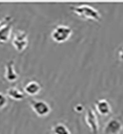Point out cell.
Listing matches in <instances>:
<instances>
[{"instance_id":"cell-12","label":"cell","mask_w":123,"mask_h":134,"mask_svg":"<svg viewBox=\"0 0 123 134\" xmlns=\"http://www.w3.org/2000/svg\"><path fill=\"white\" fill-rule=\"evenodd\" d=\"M52 132L54 134H71L69 128L62 122L54 124L52 127Z\"/></svg>"},{"instance_id":"cell-10","label":"cell","mask_w":123,"mask_h":134,"mask_svg":"<svg viewBox=\"0 0 123 134\" xmlns=\"http://www.w3.org/2000/svg\"><path fill=\"white\" fill-rule=\"evenodd\" d=\"M24 93L29 96H35L39 94L41 90V85L36 81H29L24 87Z\"/></svg>"},{"instance_id":"cell-9","label":"cell","mask_w":123,"mask_h":134,"mask_svg":"<svg viewBox=\"0 0 123 134\" xmlns=\"http://www.w3.org/2000/svg\"><path fill=\"white\" fill-rule=\"evenodd\" d=\"M4 77L9 82H14L17 81L19 78V75L14 70V60H9L7 62L5 65V74H4Z\"/></svg>"},{"instance_id":"cell-4","label":"cell","mask_w":123,"mask_h":134,"mask_svg":"<svg viewBox=\"0 0 123 134\" xmlns=\"http://www.w3.org/2000/svg\"><path fill=\"white\" fill-rule=\"evenodd\" d=\"M12 44L16 50L23 51L28 45V35L25 31L17 30L12 40Z\"/></svg>"},{"instance_id":"cell-8","label":"cell","mask_w":123,"mask_h":134,"mask_svg":"<svg viewBox=\"0 0 123 134\" xmlns=\"http://www.w3.org/2000/svg\"><path fill=\"white\" fill-rule=\"evenodd\" d=\"M96 110L101 116H107L111 112V107L105 99H100L95 104Z\"/></svg>"},{"instance_id":"cell-11","label":"cell","mask_w":123,"mask_h":134,"mask_svg":"<svg viewBox=\"0 0 123 134\" xmlns=\"http://www.w3.org/2000/svg\"><path fill=\"white\" fill-rule=\"evenodd\" d=\"M7 96L13 100H21L24 99L25 93H24V92H22L20 90H19L17 87L12 86V87H9L7 90Z\"/></svg>"},{"instance_id":"cell-1","label":"cell","mask_w":123,"mask_h":134,"mask_svg":"<svg viewBox=\"0 0 123 134\" xmlns=\"http://www.w3.org/2000/svg\"><path fill=\"white\" fill-rule=\"evenodd\" d=\"M70 8L77 16L85 19H93L96 21H100L101 19V14H100V12L94 7L86 3L70 6Z\"/></svg>"},{"instance_id":"cell-2","label":"cell","mask_w":123,"mask_h":134,"mask_svg":"<svg viewBox=\"0 0 123 134\" xmlns=\"http://www.w3.org/2000/svg\"><path fill=\"white\" fill-rule=\"evenodd\" d=\"M72 35V29L67 25H57L51 32V38L57 43H64L70 39Z\"/></svg>"},{"instance_id":"cell-3","label":"cell","mask_w":123,"mask_h":134,"mask_svg":"<svg viewBox=\"0 0 123 134\" xmlns=\"http://www.w3.org/2000/svg\"><path fill=\"white\" fill-rule=\"evenodd\" d=\"M29 103L35 111L39 116H45L49 114L51 111V107L48 102H46L44 100H29Z\"/></svg>"},{"instance_id":"cell-14","label":"cell","mask_w":123,"mask_h":134,"mask_svg":"<svg viewBox=\"0 0 123 134\" xmlns=\"http://www.w3.org/2000/svg\"><path fill=\"white\" fill-rule=\"evenodd\" d=\"M83 109H84V107L82 106V105H80V104H79L76 107H75V110L76 111H78V112H81L83 111Z\"/></svg>"},{"instance_id":"cell-16","label":"cell","mask_w":123,"mask_h":134,"mask_svg":"<svg viewBox=\"0 0 123 134\" xmlns=\"http://www.w3.org/2000/svg\"><path fill=\"white\" fill-rule=\"evenodd\" d=\"M2 21H3V20H2V19H1V17H0V25H1V24H3V23H2Z\"/></svg>"},{"instance_id":"cell-5","label":"cell","mask_w":123,"mask_h":134,"mask_svg":"<svg viewBox=\"0 0 123 134\" xmlns=\"http://www.w3.org/2000/svg\"><path fill=\"white\" fill-rule=\"evenodd\" d=\"M123 127V124L117 117H111L103 128L104 134H119Z\"/></svg>"},{"instance_id":"cell-6","label":"cell","mask_w":123,"mask_h":134,"mask_svg":"<svg viewBox=\"0 0 123 134\" xmlns=\"http://www.w3.org/2000/svg\"><path fill=\"white\" fill-rule=\"evenodd\" d=\"M86 122L90 127L91 131L93 134H98L99 132V122L98 119L95 111L92 108H89L86 111V116H85Z\"/></svg>"},{"instance_id":"cell-15","label":"cell","mask_w":123,"mask_h":134,"mask_svg":"<svg viewBox=\"0 0 123 134\" xmlns=\"http://www.w3.org/2000/svg\"><path fill=\"white\" fill-rule=\"evenodd\" d=\"M119 59L121 61H123V47L119 50Z\"/></svg>"},{"instance_id":"cell-7","label":"cell","mask_w":123,"mask_h":134,"mask_svg":"<svg viewBox=\"0 0 123 134\" xmlns=\"http://www.w3.org/2000/svg\"><path fill=\"white\" fill-rule=\"evenodd\" d=\"M12 22L8 20L6 23H3L0 25V42L5 43L9 40L12 35Z\"/></svg>"},{"instance_id":"cell-13","label":"cell","mask_w":123,"mask_h":134,"mask_svg":"<svg viewBox=\"0 0 123 134\" xmlns=\"http://www.w3.org/2000/svg\"><path fill=\"white\" fill-rule=\"evenodd\" d=\"M8 103V98L5 94H3V92L0 91V110L6 107Z\"/></svg>"}]
</instances>
